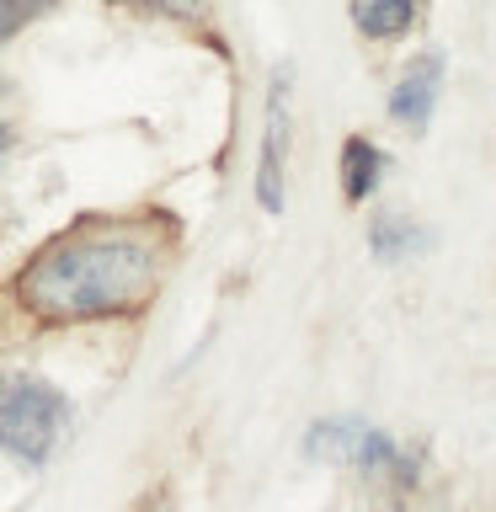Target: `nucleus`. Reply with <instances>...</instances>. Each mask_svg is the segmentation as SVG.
Masks as SVG:
<instances>
[{"instance_id": "1", "label": "nucleus", "mask_w": 496, "mask_h": 512, "mask_svg": "<svg viewBox=\"0 0 496 512\" xmlns=\"http://www.w3.org/2000/svg\"><path fill=\"white\" fill-rule=\"evenodd\" d=\"M160 278V246L134 224H102L48 246L22 272V304L48 320H91L144 304Z\"/></svg>"}, {"instance_id": "2", "label": "nucleus", "mask_w": 496, "mask_h": 512, "mask_svg": "<svg viewBox=\"0 0 496 512\" xmlns=\"http://www.w3.org/2000/svg\"><path fill=\"white\" fill-rule=\"evenodd\" d=\"M64 416H70V400L54 384H43L32 374L0 379V448H11L16 459L43 464L64 432Z\"/></svg>"}, {"instance_id": "3", "label": "nucleus", "mask_w": 496, "mask_h": 512, "mask_svg": "<svg viewBox=\"0 0 496 512\" xmlns=\"http://www.w3.org/2000/svg\"><path fill=\"white\" fill-rule=\"evenodd\" d=\"M310 454H326V459H347L358 470H400V454L384 432L363 427V422H320L310 432Z\"/></svg>"}, {"instance_id": "4", "label": "nucleus", "mask_w": 496, "mask_h": 512, "mask_svg": "<svg viewBox=\"0 0 496 512\" xmlns=\"http://www.w3.org/2000/svg\"><path fill=\"white\" fill-rule=\"evenodd\" d=\"M288 70L272 75V102H267V134H262V171H256V198L267 214H283V150H288Z\"/></svg>"}, {"instance_id": "5", "label": "nucleus", "mask_w": 496, "mask_h": 512, "mask_svg": "<svg viewBox=\"0 0 496 512\" xmlns=\"http://www.w3.org/2000/svg\"><path fill=\"white\" fill-rule=\"evenodd\" d=\"M438 80H443V59H438V54L411 59V70L400 75V86H395V96H390V112H395L406 128H427L432 102H438Z\"/></svg>"}, {"instance_id": "6", "label": "nucleus", "mask_w": 496, "mask_h": 512, "mask_svg": "<svg viewBox=\"0 0 496 512\" xmlns=\"http://www.w3.org/2000/svg\"><path fill=\"white\" fill-rule=\"evenodd\" d=\"M352 22L368 38H395L416 22V0H352Z\"/></svg>"}, {"instance_id": "7", "label": "nucleus", "mask_w": 496, "mask_h": 512, "mask_svg": "<svg viewBox=\"0 0 496 512\" xmlns=\"http://www.w3.org/2000/svg\"><path fill=\"white\" fill-rule=\"evenodd\" d=\"M379 166H384V160H379L374 144H368V139H347V150H342V171H347L342 192H347V203H363L368 192L379 187Z\"/></svg>"}, {"instance_id": "8", "label": "nucleus", "mask_w": 496, "mask_h": 512, "mask_svg": "<svg viewBox=\"0 0 496 512\" xmlns=\"http://www.w3.org/2000/svg\"><path fill=\"white\" fill-rule=\"evenodd\" d=\"M416 246V230L406 219H395V214H379L374 219V251L384 256V262H395V256H406Z\"/></svg>"}, {"instance_id": "9", "label": "nucleus", "mask_w": 496, "mask_h": 512, "mask_svg": "<svg viewBox=\"0 0 496 512\" xmlns=\"http://www.w3.org/2000/svg\"><path fill=\"white\" fill-rule=\"evenodd\" d=\"M6 27H11V16H0V32H6Z\"/></svg>"}, {"instance_id": "10", "label": "nucleus", "mask_w": 496, "mask_h": 512, "mask_svg": "<svg viewBox=\"0 0 496 512\" xmlns=\"http://www.w3.org/2000/svg\"><path fill=\"white\" fill-rule=\"evenodd\" d=\"M0 144H6V128H0Z\"/></svg>"}]
</instances>
